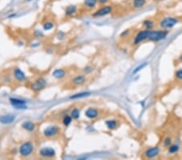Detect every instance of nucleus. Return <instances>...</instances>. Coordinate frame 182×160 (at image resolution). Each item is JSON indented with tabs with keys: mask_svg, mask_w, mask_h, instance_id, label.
I'll use <instances>...</instances> for the list:
<instances>
[{
	"mask_svg": "<svg viewBox=\"0 0 182 160\" xmlns=\"http://www.w3.org/2000/svg\"><path fill=\"white\" fill-rule=\"evenodd\" d=\"M22 127L24 128V129L28 130V131H33L34 128H35V125H34L33 123L30 122V121H26V122L23 123Z\"/></svg>",
	"mask_w": 182,
	"mask_h": 160,
	"instance_id": "21",
	"label": "nucleus"
},
{
	"mask_svg": "<svg viewBox=\"0 0 182 160\" xmlns=\"http://www.w3.org/2000/svg\"><path fill=\"white\" fill-rule=\"evenodd\" d=\"M15 116L11 115V114H8V115H5L0 117V122L3 123V124H10V123L13 122L15 120Z\"/></svg>",
	"mask_w": 182,
	"mask_h": 160,
	"instance_id": "12",
	"label": "nucleus"
},
{
	"mask_svg": "<svg viewBox=\"0 0 182 160\" xmlns=\"http://www.w3.org/2000/svg\"><path fill=\"white\" fill-rule=\"evenodd\" d=\"M147 65H148V63H147V62H144V63H143V64H141L140 66H139L138 67H136V68H135V70H134V72H133V74H136V73H138L139 71H140L141 70L144 69V68L147 66Z\"/></svg>",
	"mask_w": 182,
	"mask_h": 160,
	"instance_id": "24",
	"label": "nucleus"
},
{
	"mask_svg": "<svg viewBox=\"0 0 182 160\" xmlns=\"http://www.w3.org/2000/svg\"><path fill=\"white\" fill-rule=\"evenodd\" d=\"M175 76L178 80H182V68L176 71L175 73Z\"/></svg>",
	"mask_w": 182,
	"mask_h": 160,
	"instance_id": "28",
	"label": "nucleus"
},
{
	"mask_svg": "<svg viewBox=\"0 0 182 160\" xmlns=\"http://www.w3.org/2000/svg\"><path fill=\"white\" fill-rule=\"evenodd\" d=\"M33 151V146L31 142H25L19 148V153L23 156H29Z\"/></svg>",
	"mask_w": 182,
	"mask_h": 160,
	"instance_id": "4",
	"label": "nucleus"
},
{
	"mask_svg": "<svg viewBox=\"0 0 182 160\" xmlns=\"http://www.w3.org/2000/svg\"><path fill=\"white\" fill-rule=\"evenodd\" d=\"M53 77L57 78V79H62L64 76L66 75V72L62 70V69H58V70H55L53 71Z\"/></svg>",
	"mask_w": 182,
	"mask_h": 160,
	"instance_id": "17",
	"label": "nucleus"
},
{
	"mask_svg": "<svg viewBox=\"0 0 182 160\" xmlns=\"http://www.w3.org/2000/svg\"><path fill=\"white\" fill-rule=\"evenodd\" d=\"M178 19L175 17H172V16H168L163 18L160 22H159V27L163 29H171L173 28L174 26H176L178 24Z\"/></svg>",
	"mask_w": 182,
	"mask_h": 160,
	"instance_id": "2",
	"label": "nucleus"
},
{
	"mask_svg": "<svg viewBox=\"0 0 182 160\" xmlns=\"http://www.w3.org/2000/svg\"><path fill=\"white\" fill-rule=\"evenodd\" d=\"M14 75L15 78L17 80H19V81H24L25 79V75H24V73L21 70L18 69V68L15 70Z\"/></svg>",
	"mask_w": 182,
	"mask_h": 160,
	"instance_id": "13",
	"label": "nucleus"
},
{
	"mask_svg": "<svg viewBox=\"0 0 182 160\" xmlns=\"http://www.w3.org/2000/svg\"><path fill=\"white\" fill-rule=\"evenodd\" d=\"M147 3L146 0H134L133 1V6L135 8H141L144 7Z\"/></svg>",
	"mask_w": 182,
	"mask_h": 160,
	"instance_id": "18",
	"label": "nucleus"
},
{
	"mask_svg": "<svg viewBox=\"0 0 182 160\" xmlns=\"http://www.w3.org/2000/svg\"><path fill=\"white\" fill-rule=\"evenodd\" d=\"M160 153V149L159 146H155V147H150L147 151H145V157L147 159H154L159 155Z\"/></svg>",
	"mask_w": 182,
	"mask_h": 160,
	"instance_id": "6",
	"label": "nucleus"
},
{
	"mask_svg": "<svg viewBox=\"0 0 182 160\" xmlns=\"http://www.w3.org/2000/svg\"><path fill=\"white\" fill-rule=\"evenodd\" d=\"M53 27V24L52 23H50V22H47V23H45V24H44V29L45 30H49V29H51Z\"/></svg>",
	"mask_w": 182,
	"mask_h": 160,
	"instance_id": "29",
	"label": "nucleus"
},
{
	"mask_svg": "<svg viewBox=\"0 0 182 160\" xmlns=\"http://www.w3.org/2000/svg\"><path fill=\"white\" fill-rule=\"evenodd\" d=\"M58 133V128L57 126H49L44 131V134L46 137H53Z\"/></svg>",
	"mask_w": 182,
	"mask_h": 160,
	"instance_id": "10",
	"label": "nucleus"
},
{
	"mask_svg": "<svg viewBox=\"0 0 182 160\" xmlns=\"http://www.w3.org/2000/svg\"><path fill=\"white\" fill-rule=\"evenodd\" d=\"M100 4H105L109 0H97Z\"/></svg>",
	"mask_w": 182,
	"mask_h": 160,
	"instance_id": "30",
	"label": "nucleus"
},
{
	"mask_svg": "<svg viewBox=\"0 0 182 160\" xmlns=\"http://www.w3.org/2000/svg\"><path fill=\"white\" fill-rule=\"evenodd\" d=\"M71 117L74 118V119H78V118L79 117V111L76 109V108H75L73 111L71 112Z\"/></svg>",
	"mask_w": 182,
	"mask_h": 160,
	"instance_id": "26",
	"label": "nucleus"
},
{
	"mask_svg": "<svg viewBox=\"0 0 182 160\" xmlns=\"http://www.w3.org/2000/svg\"><path fill=\"white\" fill-rule=\"evenodd\" d=\"M179 149H180V146L177 144H171L170 146H168V153L169 154H176L179 151Z\"/></svg>",
	"mask_w": 182,
	"mask_h": 160,
	"instance_id": "19",
	"label": "nucleus"
},
{
	"mask_svg": "<svg viewBox=\"0 0 182 160\" xmlns=\"http://www.w3.org/2000/svg\"><path fill=\"white\" fill-rule=\"evenodd\" d=\"M40 154L43 157H46V158H51L55 155V151L53 148H49V147H46V148H43L40 151Z\"/></svg>",
	"mask_w": 182,
	"mask_h": 160,
	"instance_id": "9",
	"label": "nucleus"
},
{
	"mask_svg": "<svg viewBox=\"0 0 182 160\" xmlns=\"http://www.w3.org/2000/svg\"><path fill=\"white\" fill-rule=\"evenodd\" d=\"M105 124L106 126L109 129H114L117 128V123L115 120H109V121H106Z\"/></svg>",
	"mask_w": 182,
	"mask_h": 160,
	"instance_id": "22",
	"label": "nucleus"
},
{
	"mask_svg": "<svg viewBox=\"0 0 182 160\" xmlns=\"http://www.w3.org/2000/svg\"><path fill=\"white\" fill-rule=\"evenodd\" d=\"M45 85H46V81L43 78H41V79L37 80L33 84L32 89L33 90V91H37L43 89L44 87H45Z\"/></svg>",
	"mask_w": 182,
	"mask_h": 160,
	"instance_id": "7",
	"label": "nucleus"
},
{
	"mask_svg": "<svg viewBox=\"0 0 182 160\" xmlns=\"http://www.w3.org/2000/svg\"><path fill=\"white\" fill-rule=\"evenodd\" d=\"M85 115H86L87 117H88L89 119H94V118L98 117L99 113H98V111L96 110V108H89L85 112Z\"/></svg>",
	"mask_w": 182,
	"mask_h": 160,
	"instance_id": "11",
	"label": "nucleus"
},
{
	"mask_svg": "<svg viewBox=\"0 0 182 160\" xmlns=\"http://www.w3.org/2000/svg\"><path fill=\"white\" fill-rule=\"evenodd\" d=\"M85 80H86V79H85V77H84V76L79 75L74 79V80H73V83H74L75 85H81L85 82Z\"/></svg>",
	"mask_w": 182,
	"mask_h": 160,
	"instance_id": "20",
	"label": "nucleus"
},
{
	"mask_svg": "<svg viewBox=\"0 0 182 160\" xmlns=\"http://www.w3.org/2000/svg\"><path fill=\"white\" fill-rule=\"evenodd\" d=\"M113 11V7L111 6H104L98 9L96 12L93 14L94 17H102L105 16L107 15H109Z\"/></svg>",
	"mask_w": 182,
	"mask_h": 160,
	"instance_id": "5",
	"label": "nucleus"
},
{
	"mask_svg": "<svg viewBox=\"0 0 182 160\" xmlns=\"http://www.w3.org/2000/svg\"><path fill=\"white\" fill-rule=\"evenodd\" d=\"M71 121H72V119L71 117H69V116H66V117H64V119H63V124H64L66 126H68V125L71 124Z\"/></svg>",
	"mask_w": 182,
	"mask_h": 160,
	"instance_id": "27",
	"label": "nucleus"
},
{
	"mask_svg": "<svg viewBox=\"0 0 182 160\" xmlns=\"http://www.w3.org/2000/svg\"><path fill=\"white\" fill-rule=\"evenodd\" d=\"M91 95V92H81V93H78V94L74 95L71 96V99H79V98H82V97H86Z\"/></svg>",
	"mask_w": 182,
	"mask_h": 160,
	"instance_id": "23",
	"label": "nucleus"
},
{
	"mask_svg": "<svg viewBox=\"0 0 182 160\" xmlns=\"http://www.w3.org/2000/svg\"><path fill=\"white\" fill-rule=\"evenodd\" d=\"M168 34V32L165 29H163V30H151L148 40L151 41L157 42V41L165 39L167 37Z\"/></svg>",
	"mask_w": 182,
	"mask_h": 160,
	"instance_id": "1",
	"label": "nucleus"
},
{
	"mask_svg": "<svg viewBox=\"0 0 182 160\" xmlns=\"http://www.w3.org/2000/svg\"><path fill=\"white\" fill-rule=\"evenodd\" d=\"M143 25L144 26L145 29L152 30V28H153L154 26H155V24H154V22L151 19H146V20H144L143 21Z\"/></svg>",
	"mask_w": 182,
	"mask_h": 160,
	"instance_id": "16",
	"label": "nucleus"
},
{
	"mask_svg": "<svg viewBox=\"0 0 182 160\" xmlns=\"http://www.w3.org/2000/svg\"><path fill=\"white\" fill-rule=\"evenodd\" d=\"M172 144V138L171 137H166L163 141V145L164 146V147H168V146H170Z\"/></svg>",
	"mask_w": 182,
	"mask_h": 160,
	"instance_id": "25",
	"label": "nucleus"
},
{
	"mask_svg": "<svg viewBox=\"0 0 182 160\" xmlns=\"http://www.w3.org/2000/svg\"><path fill=\"white\" fill-rule=\"evenodd\" d=\"M27 1H29H29H32V0H27Z\"/></svg>",
	"mask_w": 182,
	"mask_h": 160,
	"instance_id": "32",
	"label": "nucleus"
},
{
	"mask_svg": "<svg viewBox=\"0 0 182 160\" xmlns=\"http://www.w3.org/2000/svg\"><path fill=\"white\" fill-rule=\"evenodd\" d=\"M180 60H182V55L181 56V57H180Z\"/></svg>",
	"mask_w": 182,
	"mask_h": 160,
	"instance_id": "31",
	"label": "nucleus"
},
{
	"mask_svg": "<svg viewBox=\"0 0 182 160\" xmlns=\"http://www.w3.org/2000/svg\"><path fill=\"white\" fill-rule=\"evenodd\" d=\"M77 7L76 6H74V5H70L68 6L67 8H66V15H68V16H71V15H73L76 12Z\"/></svg>",
	"mask_w": 182,
	"mask_h": 160,
	"instance_id": "15",
	"label": "nucleus"
},
{
	"mask_svg": "<svg viewBox=\"0 0 182 160\" xmlns=\"http://www.w3.org/2000/svg\"><path fill=\"white\" fill-rule=\"evenodd\" d=\"M150 33H151V30H147V29H145V30H143V31H140L134 38V45H138L139 43H141L142 41H143L145 40H148L149 36H150Z\"/></svg>",
	"mask_w": 182,
	"mask_h": 160,
	"instance_id": "3",
	"label": "nucleus"
},
{
	"mask_svg": "<svg viewBox=\"0 0 182 160\" xmlns=\"http://www.w3.org/2000/svg\"><path fill=\"white\" fill-rule=\"evenodd\" d=\"M10 101H11V104H12L15 108H17V109H24V108H27L26 105H25V101L24 100L11 98Z\"/></svg>",
	"mask_w": 182,
	"mask_h": 160,
	"instance_id": "8",
	"label": "nucleus"
},
{
	"mask_svg": "<svg viewBox=\"0 0 182 160\" xmlns=\"http://www.w3.org/2000/svg\"><path fill=\"white\" fill-rule=\"evenodd\" d=\"M83 4L87 8H94L96 7L97 4H98V1L97 0H84Z\"/></svg>",
	"mask_w": 182,
	"mask_h": 160,
	"instance_id": "14",
	"label": "nucleus"
}]
</instances>
